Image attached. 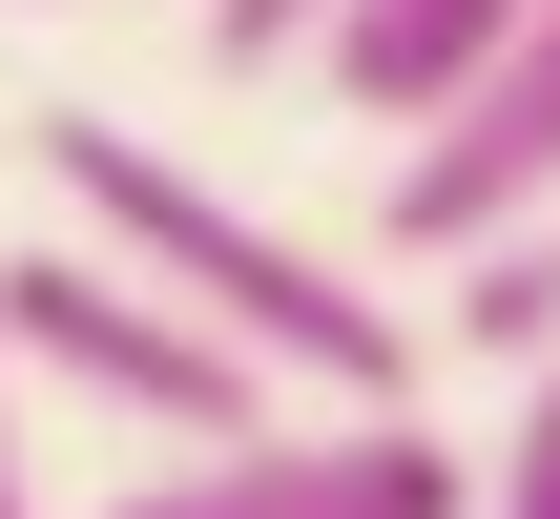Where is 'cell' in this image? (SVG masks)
<instances>
[{"label":"cell","instance_id":"6da1fadb","mask_svg":"<svg viewBox=\"0 0 560 519\" xmlns=\"http://www.w3.org/2000/svg\"><path fill=\"white\" fill-rule=\"evenodd\" d=\"M42 187H62L83 250H125L166 312H208L270 395H332V416H395V395H416V312H374L312 229L229 208L187 146H145V125H104V104H42Z\"/></svg>","mask_w":560,"mask_h":519},{"label":"cell","instance_id":"7a4b0ae2","mask_svg":"<svg viewBox=\"0 0 560 519\" xmlns=\"http://www.w3.org/2000/svg\"><path fill=\"white\" fill-rule=\"evenodd\" d=\"M0 374L125 416V437H166V458H208V437L270 416V374H249L208 312H166L125 250H83V229H62V250H0Z\"/></svg>","mask_w":560,"mask_h":519},{"label":"cell","instance_id":"3957f363","mask_svg":"<svg viewBox=\"0 0 560 519\" xmlns=\"http://www.w3.org/2000/svg\"><path fill=\"white\" fill-rule=\"evenodd\" d=\"M125 519H478V458L416 416H249V437L166 458Z\"/></svg>","mask_w":560,"mask_h":519},{"label":"cell","instance_id":"277c9868","mask_svg":"<svg viewBox=\"0 0 560 519\" xmlns=\"http://www.w3.org/2000/svg\"><path fill=\"white\" fill-rule=\"evenodd\" d=\"M520 208H560V0H520V42L395 146V250L416 270L478 250V229H520Z\"/></svg>","mask_w":560,"mask_h":519},{"label":"cell","instance_id":"5b68a950","mask_svg":"<svg viewBox=\"0 0 560 519\" xmlns=\"http://www.w3.org/2000/svg\"><path fill=\"white\" fill-rule=\"evenodd\" d=\"M499 42H520V0H332V42H312V62H332V104H353V125H395V146H416Z\"/></svg>","mask_w":560,"mask_h":519},{"label":"cell","instance_id":"8992f818","mask_svg":"<svg viewBox=\"0 0 560 519\" xmlns=\"http://www.w3.org/2000/svg\"><path fill=\"white\" fill-rule=\"evenodd\" d=\"M436 270H457V312H436V333H457L478 374H540V354H560V208L478 229V250H436Z\"/></svg>","mask_w":560,"mask_h":519},{"label":"cell","instance_id":"52a82bcc","mask_svg":"<svg viewBox=\"0 0 560 519\" xmlns=\"http://www.w3.org/2000/svg\"><path fill=\"white\" fill-rule=\"evenodd\" d=\"M478 519H560V354L520 374V416H499V458H478Z\"/></svg>","mask_w":560,"mask_h":519},{"label":"cell","instance_id":"ba28073f","mask_svg":"<svg viewBox=\"0 0 560 519\" xmlns=\"http://www.w3.org/2000/svg\"><path fill=\"white\" fill-rule=\"evenodd\" d=\"M312 42H332V0H208V62L229 83H291Z\"/></svg>","mask_w":560,"mask_h":519},{"label":"cell","instance_id":"9c48e42d","mask_svg":"<svg viewBox=\"0 0 560 519\" xmlns=\"http://www.w3.org/2000/svg\"><path fill=\"white\" fill-rule=\"evenodd\" d=\"M0 519H42V458H21V374H0Z\"/></svg>","mask_w":560,"mask_h":519}]
</instances>
